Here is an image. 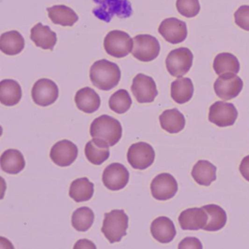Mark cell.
Returning <instances> with one entry per match:
<instances>
[{"instance_id": "cell-27", "label": "cell", "mask_w": 249, "mask_h": 249, "mask_svg": "<svg viewBox=\"0 0 249 249\" xmlns=\"http://www.w3.org/2000/svg\"><path fill=\"white\" fill-rule=\"evenodd\" d=\"M194 90V84L190 78H178L171 84V97L176 103L184 104L193 97Z\"/></svg>"}, {"instance_id": "cell-35", "label": "cell", "mask_w": 249, "mask_h": 249, "mask_svg": "<svg viewBox=\"0 0 249 249\" xmlns=\"http://www.w3.org/2000/svg\"><path fill=\"white\" fill-rule=\"evenodd\" d=\"M235 24L240 28L249 31V5L240 6L234 14Z\"/></svg>"}, {"instance_id": "cell-33", "label": "cell", "mask_w": 249, "mask_h": 249, "mask_svg": "<svg viewBox=\"0 0 249 249\" xmlns=\"http://www.w3.org/2000/svg\"><path fill=\"white\" fill-rule=\"evenodd\" d=\"M132 104V98L129 92L125 89L116 91L109 100V107L118 114H123L127 112Z\"/></svg>"}, {"instance_id": "cell-25", "label": "cell", "mask_w": 249, "mask_h": 249, "mask_svg": "<svg viewBox=\"0 0 249 249\" xmlns=\"http://www.w3.org/2000/svg\"><path fill=\"white\" fill-rule=\"evenodd\" d=\"M26 162L21 151L17 149H8L1 156V168L8 174L17 175L21 173Z\"/></svg>"}, {"instance_id": "cell-34", "label": "cell", "mask_w": 249, "mask_h": 249, "mask_svg": "<svg viewBox=\"0 0 249 249\" xmlns=\"http://www.w3.org/2000/svg\"><path fill=\"white\" fill-rule=\"evenodd\" d=\"M176 8L180 15L186 18H194L200 11L199 0H177Z\"/></svg>"}, {"instance_id": "cell-22", "label": "cell", "mask_w": 249, "mask_h": 249, "mask_svg": "<svg viewBox=\"0 0 249 249\" xmlns=\"http://www.w3.org/2000/svg\"><path fill=\"white\" fill-rule=\"evenodd\" d=\"M22 97L20 84L12 79L2 80L0 83V102L4 106H14Z\"/></svg>"}, {"instance_id": "cell-23", "label": "cell", "mask_w": 249, "mask_h": 249, "mask_svg": "<svg viewBox=\"0 0 249 249\" xmlns=\"http://www.w3.org/2000/svg\"><path fill=\"white\" fill-rule=\"evenodd\" d=\"M25 40L18 31L7 32L0 37V49L8 56H15L24 50Z\"/></svg>"}, {"instance_id": "cell-28", "label": "cell", "mask_w": 249, "mask_h": 249, "mask_svg": "<svg viewBox=\"0 0 249 249\" xmlns=\"http://www.w3.org/2000/svg\"><path fill=\"white\" fill-rule=\"evenodd\" d=\"M94 192V183L87 178H81L72 182L69 195L76 202H86L91 199Z\"/></svg>"}, {"instance_id": "cell-19", "label": "cell", "mask_w": 249, "mask_h": 249, "mask_svg": "<svg viewBox=\"0 0 249 249\" xmlns=\"http://www.w3.org/2000/svg\"><path fill=\"white\" fill-rule=\"evenodd\" d=\"M75 103L81 111L93 113L100 108L101 100L97 92L90 87H84L77 91Z\"/></svg>"}, {"instance_id": "cell-8", "label": "cell", "mask_w": 249, "mask_h": 249, "mask_svg": "<svg viewBox=\"0 0 249 249\" xmlns=\"http://www.w3.org/2000/svg\"><path fill=\"white\" fill-rule=\"evenodd\" d=\"M154 160L155 151L147 142H138L132 144L128 150V162L136 170H145L154 163Z\"/></svg>"}, {"instance_id": "cell-18", "label": "cell", "mask_w": 249, "mask_h": 249, "mask_svg": "<svg viewBox=\"0 0 249 249\" xmlns=\"http://www.w3.org/2000/svg\"><path fill=\"white\" fill-rule=\"evenodd\" d=\"M151 232L153 237L160 243H169L176 237V229L170 218L160 216L151 223Z\"/></svg>"}, {"instance_id": "cell-26", "label": "cell", "mask_w": 249, "mask_h": 249, "mask_svg": "<svg viewBox=\"0 0 249 249\" xmlns=\"http://www.w3.org/2000/svg\"><path fill=\"white\" fill-rule=\"evenodd\" d=\"M51 21L62 27H72L78 21L76 13L66 5H54L47 8Z\"/></svg>"}, {"instance_id": "cell-6", "label": "cell", "mask_w": 249, "mask_h": 249, "mask_svg": "<svg viewBox=\"0 0 249 249\" xmlns=\"http://www.w3.org/2000/svg\"><path fill=\"white\" fill-rule=\"evenodd\" d=\"M194 56L187 48H179L170 52L166 59V68L172 76L180 78L192 68Z\"/></svg>"}, {"instance_id": "cell-32", "label": "cell", "mask_w": 249, "mask_h": 249, "mask_svg": "<svg viewBox=\"0 0 249 249\" xmlns=\"http://www.w3.org/2000/svg\"><path fill=\"white\" fill-rule=\"evenodd\" d=\"M85 154L87 160L95 165H100L110 157V150L108 147L101 146L90 141L86 144Z\"/></svg>"}, {"instance_id": "cell-9", "label": "cell", "mask_w": 249, "mask_h": 249, "mask_svg": "<svg viewBox=\"0 0 249 249\" xmlns=\"http://www.w3.org/2000/svg\"><path fill=\"white\" fill-rule=\"evenodd\" d=\"M238 113L232 103L215 102L210 107L208 119L219 127L232 126L237 120Z\"/></svg>"}, {"instance_id": "cell-36", "label": "cell", "mask_w": 249, "mask_h": 249, "mask_svg": "<svg viewBox=\"0 0 249 249\" xmlns=\"http://www.w3.org/2000/svg\"><path fill=\"white\" fill-rule=\"evenodd\" d=\"M179 249H202V243L199 239L195 237H187L183 239L178 245Z\"/></svg>"}, {"instance_id": "cell-38", "label": "cell", "mask_w": 249, "mask_h": 249, "mask_svg": "<svg viewBox=\"0 0 249 249\" xmlns=\"http://www.w3.org/2000/svg\"><path fill=\"white\" fill-rule=\"evenodd\" d=\"M74 249H97V247L92 242L87 239H84L77 242L76 244L74 246Z\"/></svg>"}, {"instance_id": "cell-30", "label": "cell", "mask_w": 249, "mask_h": 249, "mask_svg": "<svg viewBox=\"0 0 249 249\" xmlns=\"http://www.w3.org/2000/svg\"><path fill=\"white\" fill-rule=\"evenodd\" d=\"M213 70L218 75L224 74H237L240 65L238 59L230 53H221L217 55L213 60Z\"/></svg>"}, {"instance_id": "cell-2", "label": "cell", "mask_w": 249, "mask_h": 249, "mask_svg": "<svg viewBox=\"0 0 249 249\" xmlns=\"http://www.w3.org/2000/svg\"><path fill=\"white\" fill-rule=\"evenodd\" d=\"M89 76L94 87L103 91H110L119 84L122 73L116 64L101 59L93 64Z\"/></svg>"}, {"instance_id": "cell-37", "label": "cell", "mask_w": 249, "mask_h": 249, "mask_svg": "<svg viewBox=\"0 0 249 249\" xmlns=\"http://www.w3.org/2000/svg\"><path fill=\"white\" fill-rule=\"evenodd\" d=\"M240 172L243 177L249 181V155L246 156L241 161Z\"/></svg>"}, {"instance_id": "cell-4", "label": "cell", "mask_w": 249, "mask_h": 249, "mask_svg": "<svg viewBox=\"0 0 249 249\" xmlns=\"http://www.w3.org/2000/svg\"><path fill=\"white\" fill-rule=\"evenodd\" d=\"M129 217L123 210H113L105 214L102 232L110 243L120 242L126 234Z\"/></svg>"}, {"instance_id": "cell-5", "label": "cell", "mask_w": 249, "mask_h": 249, "mask_svg": "<svg viewBox=\"0 0 249 249\" xmlns=\"http://www.w3.org/2000/svg\"><path fill=\"white\" fill-rule=\"evenodd\" d=\"M104 48L107 54L121 59L132 52L133 40L125 32L113 30L105 37Z\"/></svg>"}, {"instance_id": "cell-15", "label": "cell", "mask_w": 249, "mask_h": 249, "mask_svg": "<svg viewBox=\"0 0 249 249\" xmlns=\"http://www.w3.org/2000/svg\"><path fill=\"white\" fill-rule=\"evenodd\" d=\"M129 179V171L120 163L110 164L103 172V183L107 189L111 191L124 189L127 185Z\"/></svg>"}, {"instance_id": "cell-3", "label": "cell", "mask_w": 249, "mask_h": 249, "mask_svg": "<svg viewBox=\"0 0 249 249\" xmlns=\"http://www.w3.org/2000/svg\"><path fill=\"white\" fill-rule=\"evenodd\" d=\"M96 7L93 14L99 19L109 23L114 17L127 18L132 14L129 0H93Z\"/></svg>"}, {"instance_id": "cell-13", "label": "cell", "mask_w": 249, "mask_h": 249, "mask_svg": "<svg viewBox=\"0 0 249 249\" xmlns=\"http://www.w3.org/2000/svg\"><path fill=\"white\" fill-rule=\"evenodd\" d=\"M178 190L176 178L170 173H161L153 179L151 191L153 197L157 200L165 201L173 198Z\"/></svg>"}, {"instance_id": "cell-12", "label": "cell", "mask_w": 249, "mask_h": 249, "mask_svg": "<svg viewBox=\"0 0 249 249\" xmlns=\"http://www.w3.org/2000/svg\"><path fill=\"white\" fill-rule=\"evenodd\" d=\"M214 91L221 100H230L235 98L241 92L243 82L235 74L219 75L214 84Z\"/></svg>"}, {"instance_id": "cell-31", "label": "cell", "mask_w": 249, "mask_h": 249, "mask_svg": "<svg viewBox=\"0 0 249 249\" xmlns=\"http://www.w3.org/2000/svg\"><path fill=\"white\" fill-rule=\"evenodd\" d=\"M94 221V213L91 208L81 207L74 211L72 215V225L79 231L89 230Z\"/></svg>"}, {"instance_id": "cell-17", "label": "cell", "mask_w": 249, "mask_h": 249, "mask_svg": "<svg viewBox=\"0 0 249 249\" xmlns=\"http://www.w3.org/2000/svg\"><path fill=\"white\" fill-rule=\"evenodd\" d=\"M206 211L202 208H192L182 211L178 217V222L183 230H203L208 222Z\"/></svg>"}, {"instance_id": "cell-14", "label": "cell", "mask_w": 249, "mask_h": 249, "mask_svg": "<svg viewBox=\"0 0 249 249\" xmlns=\"http://www.w3.org/2000/svg\"><path fill=\"white\" fill-rule=\"evenodd\" d=\"M163 38L172 44H178L187 37V26L184 21L176 18H168L161 21L158 29Z\"/></svg>"}, {"instance_id": "cell-21", "label": "cell", "mask_w": 249, "mask_h": 249, "mask_svg": "<svg viewBox=\"0 0 249 249\" xmlns=\"http://www.w3.org/2000/svg\"><path fill=\"white\" fill-rule=\"evenodd\" d=\"M160 122L161 128L170 134L181 132L186 125L184 116L177 108L164 110L160 115Z\"/></svg>"}, {"instance_id": "cell-1", "label": "cell", "mask_w": 249, "mask_h": 249, "mask_svg": "<svg viewBox=\"0 0 249 249\" xmlns=\"http://www.w3.org/2000/svg\"><path fill=\"white\" fill-rule=\"evenodd\" d=\"M90 135L95 143L110 148L116 145L122 138V124L117 119L103 115L91 123Z\"/></svg>"}, {"instance_id": "cell-7", "label": "cell", "mask_w": 249, "mask_h": 249, "mask_svg": "<svg viewBox=\"0 0 249 249\" xmlns=\"http://www.w3.org/2000/svg\"><path fill=\"white\" fill-rule=\"evenodd\" d=\"M160 45L158 40L150 35H139L133 39L132 54L141 62H149L160 54Z\"/></svg>"}, {"instance_id": "cell-11", "label": "cell", "mask_w": 249, "mask_h": 249, "mask_svg": "<svg viewBox=\"0 0 249 249\" xmlns=\"http://www.w3.org/2000/svg\"><path fill=\"white\" fill-rule=\"evenodd\" d=\"M132 94L139 103H151L158 95L157 84L151 77L139 73L134 78Z\"/></svg>"}, {"instance_id": "cell-29", "label": "cell", "mask_w": 249, "mask_h": 249, "mask_svg": "<svg viewBox=\"0 0 249 249\" xmlns=\"http://www.w3.org/2000/svg\"><path fill=\"white\" fill-rule=\"evenodd\" d=\"M207 213L208 220L203 230L208 231H216L224 228L227 224V215L221 207L214 204L202 207Z\"/></svg>"}, {"instance_id": "cell-20", "label": "cell", "mask_w": 249, "mask_h": 249, "mask_svg": "<svg viewBox=\"0 0 249 249\" xmlns=\"http://www.w3.org/2000/svg\"><path fill=\"white\" fill-rule=\"evenodd\" d=\"M30 38L37 47L52 51L57 42V36L50 27L37 23L32 28Z\"/></svg>"}, {"instance_id": "cell-24", "label": "cell", "mask_w": 249, "mask_h": 249, "mask_svg": "<svg viewBox=\"0 0 249 249\" xmlns=\"http://www.w3.org/2000/svg\"><path fill=\"white\" fill-rule=\"evenodd\" d=\"M216 167L210 161L199 160L192 169V176L200 186H209L216 180Z\"/></svg>"}, {"instance_id": "cell-10", "label": "cell", "mask_w": 249, "mask_h": 249, "mask_svg": "<svg viewBox=\"0 0 249 249\" xmlns=\"http://www.w3.org/2000/svg\"><path fill=\"white\" fill-rule=\"evenodd\" d=\"M32 97L37 106L47 107L53 104L59 97V88L56 83L48 78L38 80L33 86Z\"/></svg>"}, {"instance_id": "cell-16", "label": "cell", "mask_w": 249, "mask_h": 249, "mask_svg": "<svg viewBox=\"0 0 249 249\" xmlns=\"http://www.w3.org/2000/svg\"><path fill=\"white\" fill-rule=\"evenodd\" d=\"M78 149L75 143L68 140L59 141L52 147L50 157L56 165L68 167L78 157Z\"/></svg>"}]
</instances>
